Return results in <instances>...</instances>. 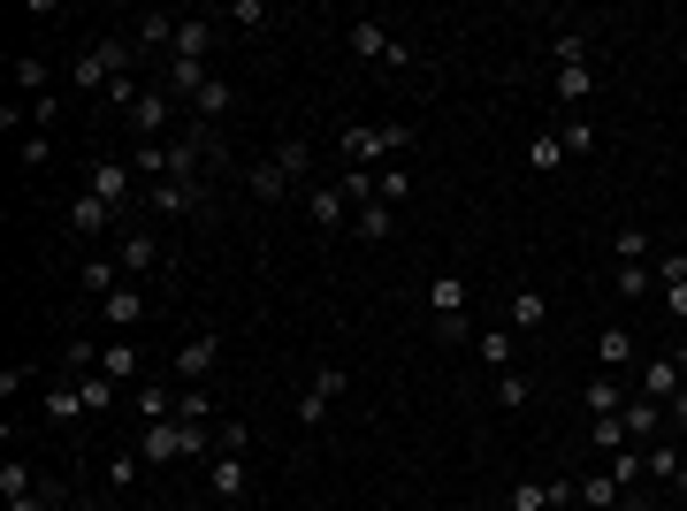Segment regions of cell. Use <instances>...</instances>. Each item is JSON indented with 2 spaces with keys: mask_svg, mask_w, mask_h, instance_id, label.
Returning a JSON list of instances; mask_svg holds the SVG:
<instances>
[{
  "mask_svg": "<svg viewBox=\"0 0 687 511\" xmlns=\"http://www.w3.org/2000/svg\"><path fill=\"white\" fill-rule=\"evenodd\" d=\"M627 443H665V405H650V397H627Z\"/></svg>",
  "mask_w": 687,
  "mask_h": 511,
  "instance_id": "16",
  "label": "cell"
},
{
  "mask_svg": "<svg viewBox=\"0 0 687 511\" xmlns=\"http://www.w3.org/2000/svg\"><path fill=\"white\" fill-rule=\"evenodd\" d=\"M413 146V123H351L337 138V154H344V169H382L390 154H405Z\"/></svg>",
  "mask_w": 687,
  "mask_h": 511,
  "instance_id": "1",
  "label": "cell"
},
{
  "mask_svg": "<svg viewBox=\"0 0 687 511\" xmlns=\"http://www.w3.org/2000/svg\"><path fill=\"white\" fill-rule=\"evenodd\" d=\"M665 420H673V428H680V435H687V389H680V397H673V405H665Z\"/></svg>",
  "mask_w": 687,
  "mask_h": 511,
  "instance_id": "50",
  "label": "cell"
},
{
  "mask_svg": "<svg viewBox=\"0 0 687 511\" xmlns=\"http://www.w3.org/2000/svg\"><path fill=\"white\" fill-rule=\"evenodd\" d=\"M596 366H604V374H627V366H634V329H604V337H596Z\"/></svg>",
  "mask_w": 687,
  "mask_h": 511,
  "instance_id": "24",
  "label": "cell"
},
{
  "mask_svg": "<svg viewBox=\"0 0 687 511\" xmlns=\"http://www.w3.org/2000/svg\"><path fill=\"white\" fill-rule=\"evenodd\" d=\"M169 92H161V84H146V92H138V100H131V107H123V123H131V138H138V146H161V130H169Z\"/></svg>",
  "mask_w": 687,
  "mask_h": 511,
  "instance_id": "5",
  "label": "cell"
},
{
  "mask_svg": "<svg viewBox=\"0 0 687 511\" xmlns=\"http://www.w3.org/2000/svg\"><path fill=\"white\" fill-rule=\"evenodd\" d=\"M92 198H108L115 214H146V183H138V169L131 161H92Z\"/></svg>",
  "mask_w": 687,
  "mask_h": 511,
  "instance_id": "2",
  "label": "cell"
},
{
  "mask_svg": "<svg viewBox=\"0 0 687 511\" xmlns=\"http://www.w3.org/2000/svg\"><path fill=\"white\" fill-rule=\"evenodd\" d=\"M206 497H214V504H245V497H252V466H245V451H214V466H206Z\"/></svg>",
  "mask_w": 687,
  "mask_h": 511,
  "instance_id": "4",
  "label": "cell"
},
{
  "mask_svg": "<svg viewBox=\"0 0 687 511\" xmlns=\"http://www.w3.org/2000/svg\"><path fill=\"white\" fill-rule=\"evenodd\" d=\"M351 229H359L367 245H390V237H397V206H382V198H374V206H359V214H351Z\"/></svg>",
  "mask_w": 687,
  "mask_h": 511,
  "instance_id": "25",
  "label": "cell"
},
{
  "mask_svg": "<svg viewBox=\"0 0 687 511\" xmlns=\"http://www.w3.org/2000/svg\"><path fill=\"white\" fill-rule=\"evenodd\" d=\"M176 420H183V428H214V389H206V382H183V389H176Z\"/></svg>",
  "mask_w": 687,
  "mask_h": 511,
  "instance_id": "22",
  "label": "cell"
},
{
  "mask_svg": "<svg viewBox=\"0 0 687 511\" xmlns=\"http://www.w3.org/2000/svg\"><path fill=\"white\" fill-rule=\"evenodd\" d=\"M413 198V175L405 169H382V206H405Z\"/></svg>",
  "mask_w": 687,
  "mask_h": 511,
  "instance_id": "45",
  "label": "cell"
},
{
  "mask_svg": "<svg viewBox=\"0 0 687 511\" xmlns=\"http://www.w3.org/2000/svg\"><path fill=\"white\" fill-rule=\"evenodd\" d=\"M474 351H482V366H489V374H513V366H519V337H513V329H482V337H474Z\"/></svg>",
  "mask_w": 687,
  "mask_h": 511,
  "instance_id": "19",
  "label": "cell"
},
{
  "mask_svg": "<svg viewBox=\"0 0 687 511\" xmlns=\"http://www.w3.org/2000/svg\"><path fill=\"white\" fill-rule=\"evenodd\" d=\"M115 260H123V275L138 283L146 268H161V237H154V229H123V245H115Z\"/></svg>",
  "mask_w": 687,
  "mask_h": 511,
  "instance_id": "13",
  "label": "cell"
},
{
  "mask_svg": "<svg viewBox=\"0 0 687 511\" xmlns=\"http://www.w3.org/2000/svg\"><path fill=\"white\" fill-rule=\"evenodd\" d=\"M581 435H588V451H604V458H611V451H627V420H619V412H604V420H588Z\"/></svg>",
  "mask_w": 687,
  "mask_h": 511,
  "instance_id": "29",
  "label": "cell"
},
{
  "mask_svg": "<svg viewBox=\"0 0 687 511\" xmlns=\"http://www.w3.org/2000/svg\"><path fill=\"white\" fill-rule=\"evenodd\" d=\"M229 107H237V92H229L222 77H206V84L191 92V123H214V130H222V115H229Z\"/></svg>",
  "mask_w": 687,
  "mask_h": 511,
  "instance_id": "17",
  "label": "cell"
},
{
  "mask_svg": "<svg viewBox=\"0 0 687 511\" xmlns=\"http://www.w3.org/2000/svg\"><path fill=\"white\" fill-rule=\"evenodd\" d=\"M275 161H283L291 175H306V161H314V146H306V138H275Z\"/></svg>",
  "mask_w": 687,
  "mask_h": 511,
  "instance_id": "41",
  "label": "cell"
},
{
  "mask_svg": "<svg viewBox=\"0 0 687 511\" xmlns=\"http://www.w3.org/2000/svg\"><path fill=\"white\" fill-rule=\"evenodd\" d=\"M100 321H108V329H131V321H146V291H138V283H123L115 298H100Z\"/></svg>",
  "mask_w": 687,
  "mask_h": 511,
  "instance_id": "21",
  "label": "cell"
},
{
  "mask_svg": "<svg viewBox=\"0 0 687 511\" xmlns=\"http://www.w3.org/2000/svg\"><path fill=\"white\" fill-rule=\"evenodd\" d=\"M77 291H85V298H115V291H123V260H115V252H85V260H77Z\"/></svg>",
  "mask_w": 687,
  "mask_h": 511,
  "instance_id": "11",
  "label": "cell"
},
{
  "mask_svg": "<svg viewBox=\"0 0 687 511\" xmlns=\"http://www.w3.org/2000/svg\"><path fill=\"white\" fill-rule=\"evenodd\" d=\"M642 451H650V481H665V489H673V474H680L687 451H673V443H642Z\"/></svg>",
  "mask_w": 687,
  "mask_h": 511,
  "instance_id": "36",
  "label": "cell"
},
{
  "mask_svg": "<svg viewBox=\"0 0 687 511\" xmlns=\"http://www.w3.org/2000/svg\"><path fill=\"white\" fill-rule=\"evenodd\" d=\"M436 337L443 343H474L482 329H474V314H451V321H436Z\"/></svg>",
  "mask_w": 687,
  "mask_h": 511,
  "instance_id": "46",
  "label": "cell"
},
{
  "mask_svg": "<svg viewBox=\"0 0 687 511\" xmlns=\"http://www.w3.org/2000/svg\"><path fill=\"white\" fill-rule=\"evenodd\" d=\"M565 107H581V100H596V69H558V84H550Z\"/></svg>",
  "mask_w": 687,
  "mask_h": 511,
  "instance_id": "32",
  "label": "cell"
},
{
  "mask_svg": "<svg viewBox=\"0 0 687 511\" xmlns=\"http://www.w3.org/2000/svg\"><path fill=\"white\" fill-rule=\"evenodd\" d=\"M542 321H550V298L542 291H513V337L519 329H542Z\"/></svg>",
  "mask_w": 687,
  "mask_h": 511,
  "instance_id": "31",
  "label": "cell"
},
{
  "mask_svg": "<svg viewBox=\"0 0 687 511\" xmlns=\"http://www.w3.org/2000/svg\"><path fill=\"white\" fill-rule=\"evenodd\" d=\"M100 374H115V382H131V374H138V343H131V337L100 343Z\"/></svg>",
  "mask_w": 687,
  "mask_h": 511,
  "instance_id": "30",
  "label": "cell"
},
{
  "mask_svg": "<svg viewBox=\"0 0 687 511\" xmlns=\"http://www.w3.org/2000/svg\"><path fill=\"white\" fill-rule=\"evenodd\" d=\"M558 146H565V154H596V123H581V115H573V123L558 130Z\"/></svg>",
  "mask_w": 687,
  "mask_h": 511,
  "instance_id": "39",
  "label": "cell"
},
{
  "mask_svg": "<svg viewBox=\"0 0 687 511\" xmlns=\"http://www.w3.org/2000/svg\"><path fill=\"white\" fill-rule=\"evenodd\" d=\"M154 84H161V92H169V100H191V92H199V84H206V69H199V61H161V69H154Z\"/></svg>",
  "mask_w": 687,
  "mask_h": 511,
  "instance_id": "20",
  "label": "cell"
},
{
  "mask_svg": "<svg viewBox=\"0 0 687 511\" xmlns=\"http://www.w3.org/2000/svg\"><path fill=\"white\" fill-rule=\"evenodd\" d=\"M611 481H619V489L634 497V489L650 481V451H642V443H627V451H611ZM634 504H642V497H634Z\"/></svg>",
  "mask_w": 687,
  "mask_h": 511,
  "instance_id": "23",
  "label": "cell"
},
{
  "mask_svg": "<svg viewBox=\"0 0 687 511\" xmlns=\"http://www.w3.org/2000/svg\"><path fill=\"white\" fill-rule=\"evenodd\" d=\"M15 154H23V169H46V161H54V138H46V130H31Z\"/></svg>",
  "mask_w": 687,
  "mask_h": 511,
  "instance_id": "42",
  "label": "cell"
},
{
  "mask_svg": "<svg viewBox=\"0 0 687 511\" xmlns=\"http://www.w3.org/2000/svg\"><path fill=\"white\" fill-rule=\"evenodd\" d=\"M527 397H534V389H527V374H497V405H505V412H519V405H527Z\"/></svg>",
  "mask_w": 687,
  "mask_h": 511,
  "instance_id": "38",
  "label": "cell"
},
{
  "mask_svg": "<svg viewBox=\"0 0 687 511\" xmlns=\"http://www.w3.org/2000/svg\"><path fill=\"white\" fill-rule=\"evenodd\" d=\"M627 397H634V389H627V374H604V366H596V374L581 382V412H588V420H604V412H627Z\"/></svg>",
  "mask_w": 687,
  "mask_h": 511,
  "instance_id": "9",
  "label": "cell"
},
{
  "mask_svg": "<svg viewBox=\"0 0 687 511\" xmlns=\"http://www.w3.org/2000/svg\"><path fill=\"white\" fill-rule=\"evenodd\" d=\"M428 314H436V321H451V314H466V275H459V268H443V275L428 283Z\"/></svg>",
  "mask_w": 687,
  "mask_h": 511,
  "instance_id": "18",
  "label": "cell"
},
{
  "mask_svg": "<svg viewBox=\"0 0 687 511\" xmlns=\"http://www.w3.org/2000/svg\"><path fill=\"white\" fill-rule=\"evenodd\" d=\"M214 366H222V329H199L176 343V382H214Z\"/></svg>",
  "mask_w": 687,
  "mask_h": 511,
  "instance_id": "6",
  "label": "cell"
},
{
  "mask_svg": "<svg viewBox=\"0 0 687 511\" xmlns=\"http://www.w3.org/2000/svg\"><path fill=\"white\" fill-rule=\"evenodd\" d=\"M138 466H146L138 451H115V458H108V481H115V489H131V481H138Z\"/></svg>",
  "mask_w": 687,
  "mask_h": 511,
  "instance_id": "44",
  "label": "cell"
},
{
  "mask_svg": "<svg viewBox=\"0 0 687 511\" xmlns=\"http://www.w3.org/2000/svg\"><path fill=\"white\" fill-rule=\"evenodd\" d=\"M657 298H665V314H673V321H680V329H687V275H680V283H665Z\"/></svg>",
  "mask_w": 687,
  "mask_h": 511,
  "instance_id": "48",
  "label": "cell"
},
{
  "mask_svg": "<svg viewBox=\"0 0 687 511\" xmlns=\"http://www.w3.org/2000/svg\"><path fill=\"white\" fill-rule=\"evenodd\" d=\"M344 389H351V382H344V366H322V374L306 382V397H299V428H322V420H329V405H337Z\"/></svg>",
  "mask_w": 687,
  "mask_h": 511,
  "instance_id": "8",
  "label": "cell"
},
{
  "mask_svg": "<svg viewBox=\"0 0 687 511\" xmlns=\"http://www.w3.org/2000/svg\"><path fill=\"white\" fill-rule=\"evenodd\" d=\"M344 46H351L359 61H382V69H413V46H405V38H390L382 23H351V31H344Z\"/></svg>",
  "mask_w": 687,
  "mask_h": 511,
  "instance_id": "3",
  "label": "cell"
},
{
  "mask_svg": "<svg viewBox=\"0 0 687 511\" xmlns=\"http://www.w3.org/2000/svg\"><path fill=\"white\" fill-rule=\"evenodd\" d=\"M38 420H46V428H77V420H92V405H85V389H77V382H61V389H46V397H38Z\"/></svg>",
  "mask_w": 687,
  "mask_h": 511,
  "instance_id": "12",
  "label": "cell"
},
{
  "mask_svg": "<svg viewBox=\"0 0 687 511\" xmlns=\"http://www.w3.org/2000/svg\"><path fill=\"white\" fill-rule=\"evenodd\" d=\"M115 222H123V214H115L108 198H92V191H85V198H69V237H77V245H92V237H108Z\"/></svg>",
  "mask_w": 687,
  "mask_h": 511,
  "instance_id": "10",
  "label": "cell"
},
{
  "mask_svg": "<svg viewBox=\"0 0 687 511\" xmlns=\"http://www.w3.org/2000/svg\"><path fill=\"white\" fill-rule=\"evenodd\" d=\"M611 252H619V268H650V260H657V245H650V229H634V222L619 229V245H611Z\"/></svg>",
  "mask_w": 687,
  "mask_h": 511,
  "instance_id": "28",
  "label": "cell"
},
{
  "mask_svg": "<svg viewBox=\"0 0 687 511\" xmlns=\"http://www.w3.org/2000/svg\"><path fill=\"white\" fill-rule=\"evenodd\" d=\"M15 92L46 100V61H38V54H23V61H15Z\"/></svg>",
  "mask_w": 687,
  "mask_h": 511,
  "instance_id": "37",
  "label": "cell"
},
{
  "mask_svg": "<svg viewBox=\"0 0 687 511\" xmlns=\"http://www.w3.org/2000/svg\"><path fill=\"white\" fill-rule=\"evenodd\" d=\"M680 389H687V374L673 366V351H657V359H642V366H634V397H650V405H673Z\"/></svg>",
  "mask_w": 687,
  "mask_h": 511,
  "instance_id": "7",
  "label": "cell"
},
{
  "mask_svg": "<svg viewBox=\"0 0 687 511\" xmlns=\"http://www.w3.org/2000/svg\"><path fill=\"white\" fill-rule=\"evenodd\" d=\"M513 511H550V481H513Z\"/></svg>",
  "mask_w": 687,
  "mask_h": 511,
  "instance_id": "40",
  "label": "cell"
},
{
  "mask_svg": "<svg viewBox=\"0 0 687 511\" xmlns=\"http://www.w3.org/2000/svg\"><path fill=\"white\" fill-rule=\"evenodd\" d=\"M550 54H558V69H588L596 38H588V31H558V38H550Z\"/></svg>",
  "mask_w": 687,
  "mask_h": 511,
  "instance_id": "27",
  "label": "cell"
},
{
  "mask_svg": "<svg viewBox=\"0 0 687 511\" xmlns=\"http://www.w3.org/2000/svg\"><path fill=\"white\" fill-rule=\"evenodd\" d=\"M673 497H687V458H680V474H673Z\"/></svg>",
  "mask_w": 687,
  "mask_h": 511,
  "instance_id": "52",
  "label": "cell"
},
{
  "mask_svg": "<svg viewBox=\"0 0 687 511\" xmlns=\"http://www.w3.org/2000/svg\"><path fill=\"white\" fill-rule=\"evenodd\" d=\"M206 46H214V23L206 15H191V23H176V61H206Z\"/></svg>",
  "mask_w": 687,
  "mask_h": 511,
  "instance_id": "26",
  "label": "cell"
},
{
  "mask_svg": "<svg viewBox=\"0 0 687 511\" xmlns=\"http://www.w3.org/2000/svg\"><path fill=\"white\" fill-rule=\"evenodd\" d=\"M229 23H245V31H260V23H268V8H260V0H229Z\"/></svg>",
  "mask_w": 687,
  "mask_h": 511,
  "instance_id": "47",
  "label": "cell"
},
{
  "mask_svg": "<svg viewBox=\"0 0 687 511\" xmlns=\"http://www.w3.org/2000/svg\"><path fill=\"white\" fill-rule=\"evenodd\" d=\"M31 489H38V474H31L23 458H8V466H0V497L15 504V497H31Z\"/></svg>",
  "mask_w": 687,
  "mask_h": 511,
  "instance_id": "35",
  "label": "cell"
},
{
  "mask_svg": "<svg viewBox=\"0 0 687 511\" xmlns=\"http://www.w3.org/2000/svg\"><path fill=\"white\" fill-rule=\"evenodd\" d=\"M306 214H314V229H344L351 222V198H344L337 183H306Z\"/></svg>",
  "mask_w": 687,
  "mask_h": 511,
  "instance_id": "14",
  "label": "cell"
},
{
  "mask_svg": "<svg viewBox=\"0 0 687 511\" xmlns=\"http://www.w3.org/2000/svg\"><path fill=\"white\" fill-rule=\"evenodd\" d=\"M214 451H245V420H222L214 428Z\"/></svg>",
  "mask_w": 687,
  "mask_h": 511,
  "instance_id": "49",
  "label": "cell"
},
{
  "mask_svg": "<svg viewBox=\"0 0 687 511\" xmlns=\"http://www.w3.org/2000/svg\"><path fill=\"white\" fill-rule=\"evenodd\" d=\"M650 291H657L650 268H619V298H650Z\"/></svg>",
  "mask_w": 687,
  "mask_h": 511,
  "instance_id": "43",
  "label": "cell"
},
{
  "mask_svg": "<svg viewBox=\"0 0 687 511\" xmlns=\"http://www.w3.org/2000/svg\"><path fill=\"white\" fill-rule=\"evenodd\" d=\"M54 511H85V504H54Z\"/></svg>",
  "mask_w": 687,
  "mask_h": 511,
  "instance_id": "53",
  "label": "cell"
},
{
  "mask_svg": "<svg viewBox=\"0 0 687 511\" xmlns=\"http://www.w3.org/2000/svg\"><path fill=\"white\" fill-rule=\"evenodd\" d=\"M245 183H252V198H260V206H275V198H291V183H299V175L268 154V161H252V169H245Z\"/></svg>",
  "mask_w": 687,
  "mask_h": 511,
  "instance_id": "15",
  "label": "cell"
},
{
  "mask_svg": "<svg viewBox=\"0 0 687 511\" xmlns=\"http://www.w3.org/2000/svg\"><path fill=\"white\" fill-rule=\"evenodd\" d=\"M558 161H565V146H558V130H542V138H527V169H534V175H550Z\"/></svg>",
  "mask_w": 687,
  "mask_h": 511,
  "instance_id": "34",
  "label": "cell"
},
{
  "mask_svg": "<svg viewBox=\"0 0 687 511\" xmlns=\"http://www.w3.org/2000/svg\"><path fill=\"white\" fill-rule=\"evenodd\" d=\"M77 389H85V405H92V412H115V397H123V382H115V374H77Z\"/></svg>",
  "mask_w": 687,
  "mask_h": 511,
  "instance_id": "33",
  "label": "cell"
},
{
  "mask_svg": "<svg viewBox=\"0 0 687 511\" xmlns=\"http://www.w3.org/2000/svg\"><path fill=\"white\" fill-rule=\"evenodd\" d=\"M673 366H680V374H687V329H680V343H673Z\"/></svg>",
  "mask_w": 687,
  "mask_h": 511,
  "instance_id": "51",
  "label": "cell"
}]
</instances>
